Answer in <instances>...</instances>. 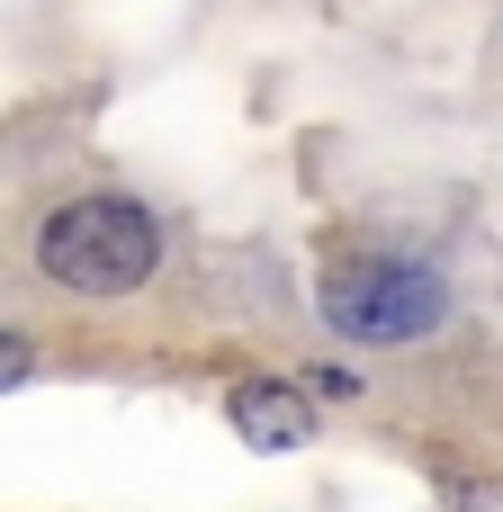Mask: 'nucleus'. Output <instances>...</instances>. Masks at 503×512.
Here are the masks:
<instances>
[{
	"instance_id": "nucleus-1",
	"label": "nucleus",
	"mask_w": 503,
	"mask_h": 512,
	"mask_svg": "<svg viewBox=\"0 0 503 512\" xmlns=\"http://www.w3.org/2000/svg\"><path fill=\"white\" fill-rule=\"evenodd\" d=\"M36 270L72 297H126L162 270V225L135 198H72L36 225Z\"/></svg>"
},
{
	"instance_id": "nucleus-2",
	"label": "nucleus",
	"mask_w": 503,
	"mask_h": 512,
	"mask_svg": "<svg viewBox=\"0 0 503 512\" xmlns=\"http://www.w3.org/2000/svg\"><path fill=\"white\" fill-rule=\"evenodd\" d=\"M450 315V288L414 261H360L324 279V324L351 342H423Z\"/></svg>"
},
{
	"instance_id": "nucleus-3",
	"label": "nucleus",
	"mask_w": 503,
	"mask_h": 512,
	"mask_svg": "<svg viewBox=\"0 0 503 512\" xmlns=\"http://www.w3.org/2000/svg\"><path fill=\"white\" fill-rule=\"evenodd\" d=\"M225 414H234V432H243L252 450H297V441L315 432V405H306L288 378H243V387L225 396Z\"/></svg>"
},
{
	"instance_id": "nucleus-4",
	"label": "nucleus",
	"mask_w": 503,
	"mask_h": 512,
	"mask_svg": "<svg viewBox=\"0 0 503 512\" xmlns=\"http://www.w3.org/2000/svg\"><path fill=\"white\" fill-rule=\"evenodd\" d=\"M27 369H36V351H27V342H18V333H0V387H18V378H27Z\"/></svg>"
},
{
	"instance_id": "nucleus-5",
	"label": "nucleus",
	"mask_w": 503,
	"mask_h": 512,
	"mask_svg": "<svg viewBox=\"0 0 503 512\" xmlns=\"http://www.w3.org/2000/svg\"><path fill=\"white\" fill-rule=\"evenodd\" d=\"M306 387H315V396H360V378H351V369H315Z\"/></svg>"
}]
</instances>
